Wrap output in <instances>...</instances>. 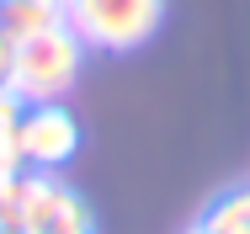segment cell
Instances as JSON below:
<instances>
[{
  "label": "cell",
  "mask_w": 250,
  "mask_h": 234,
  "mask_svg": "<svg viewBox=\"0 0 250 234\" xmlns=\"http://www.w3.org/2000/svg\"><path fill=\"white\" fill-rule=\"evenodd\" d=\"M16 149L27 170H59L64 160L80 154V123L64 101H38L21 106V128H16Z\"/></svg>",
  "instance_id": "3957f363"
},
{
  "label": "cell",
  "mask_w": 250,
  "mask_h": 234,
  "mask_svg": "<svg viewBox=\"0 0 250 234\" xmlns=\"http://www.w3.org/2000/svg\"><path fill=\"white\" fill-rule=\"evenodd\" d=\"M38 5H64V0H38Z\"/></svg>",
  "instance_id": "ba28073f"
},
{
  "label": "cell",
  "mask_w": 250,
  "mask_h": 234,
  "mask_svg": "<svg viewBox=\"0 0 250 234\" xmlns=\"http://www.w3.org/2000/svg\"><path fill=\"white\" fill-rule=\"evenodd\" d=\"M5 64H11V43L0 38V85H5Z\"/></svg>",
  "instance_id": "52a82bcc"
},
{
  "label": "cell",
  "mask_w": 250,
  "mask_h": 234,
  "mask_svg": "<svg viewBox=\"0 0 250 234\" xmlns=\"http://www.w3.org/2000/svg\"><path fill=\"white\" fill-rule=\"evenodd\" d=\"M192 234H208V229H202V224H197V229H192Z\"/></svg>",
  "instance_id": "9c48e42d"
},
{
  "label": "cell",
  "mask_w": 250,
  "mask_h": 234,
  "mask_svg": "<svg viewBox=\"0 0 250 234\" xmlns=\"http://www.w3.org/2000/svg\"><path fill=\"white\" fill-rule=\"evenodd\" d=\"M80 59H85V43L59 21V27H43L21 43H11V64H5V91L16 96L21 106H38V101H59L80 80Z\"/></svg>",
  "instance_id": "6da1fadb"
},
{
  "label": "cell",
  "mask_w": 250,
  "mask_h": 234,
  "mask_svg": "<svg viewBox=\"0 0 250 234\" xmlns=\"http://www.w3.org/2000/svg\"><path fill=\"white\" fill-rule=\"evenodd\" d=\"M64 21V5H38V0H0V38L5 43H21L43 27Z\"/></svg>",
  "instance_id": "277c9868"
},
{
  "label": "cell",
  "mask_w": 250,
  "mask_h": 234,
  "mask_svg": "<svg viewBox=\"0 0 250 234\" xmlns=\"http://www.w3.org/2000/svg\"><path fill=\"white\" fill-rule=\"evenodd\" d=\"M16 128H21V101L0 85V176L21 170V149H16Z\"/></svg>",
  "instance_id": "8992f818"
},
{
  "label": "cell",
  "mask_w": 250,
  "mask_h": 234,
  "mask_svg": "<svg viewBox=\"0 0 250 234\" xmlns=\"http://www.w3.org/2000/svg\"><path fill=\"white\" fill-rule=\"evenodd\" d=\"M202 229H208V234H250V187L218 197V202L208 208Z\"/></svg>",
  "instance_id": "5b68a950"
},
{
  "label": "cell",
  "mask_w": 250,
  "mask_h": 234,
  "mask_svg": "<svg viewBox=\"0 0 250 234\" xmlns=\"http://www.w3.org/2000/svg\"><path fill=\"white\" fill-rule=\"evenodd\" d=\"M165 0H64V27L85 48L133 53L160 32Z\"/></svg>",
  "instance_id": "7a4b0ae2"
}]
</instances>
